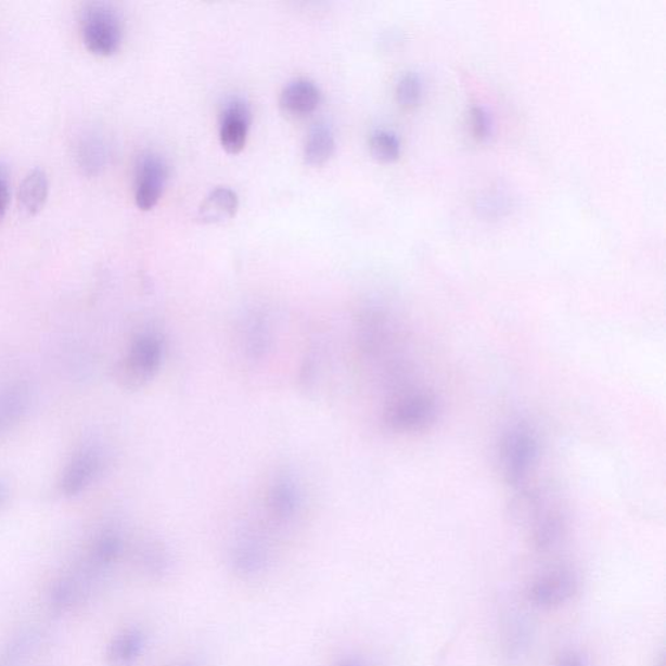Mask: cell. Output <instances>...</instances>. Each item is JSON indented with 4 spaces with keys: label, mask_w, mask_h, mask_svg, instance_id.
Segmentation results:
<instances>
[{
    "label": "cell",
    "mask_w": 666,
    "mask_h": 666,
    "mask_svg": "<svg viewBox=\"0 0 666 666\" xmlns=\"http://www.w3.org/2000/svg\"><path fill=\"white\" fill-rule=\"evenodd\" d=\"M439 414V402L426 389L408 388L397 392L385 405L383 422L394 433L410 434L433 426Z\"/></svg>",
    "instance_id": "1"
},
{
    "label": "cell",
    "mask_w": 666,
    "mask_h": 666,
    "mask_svg": "<svg viewBox=\"0 0 666 666\" xmlns=\"http://www.w3.org/2000/svg\"><path fill=\"white\" fill-rule=\"evenodd\" d=\"M165 357V338L156 331H143L130 343L126 356L116 368V377L124 388L139 389L159 371Z\"/></svg>",
    "instance_id": "2"
},
{
    "label": "cell",
    "mask_w": 666,
    "mask_h": 666,
    "mask_svg": "<svg viewBox=\"0 0 666 666\" xmlns=\"http://www.w3.org/2000/svg\"><path fill=\"white\" fill-rule=\"evenodd\" d=\"M80 31L90 52L100 56L114 55L124 37L120 12L114 4L102 0L87 3L80 13Z\"/></svg>",
    "instance_id": "3"
},
{
    "label": "cell",
    "mask_w": 666,
    "mask_h": 666,
    "mask_svg": "<svg viewBox=\"0 0 666 666\" xmlns=\"http://www.w3.org/2000/svg\"><path fill=\"white\" fill-rule=\"evenodd\" d=\"M539 461V441L525 423L514 424L502 436L500 462L509 486L522 488Z\"/></svg>",
    "instance_id": "4"
},
{
    "label": "cell",
    "mask_w": 666,
    "mask_h": 666,
    "mask_svg": "<svg viewBox=\"0 0 666 666\" xmlns=\"http://www.w3.org/2000/svg\"><path fill=\"white\" fill-rule=\"evenodd\" d=\"M104 466H106V453L100 444H84L65 465L59 481V491L65 498L81 495L100 478Z\"/></svg>",
    "instance_id": "5"
},
{
    "label": "cell",
    "mask_w": 666,
    "mask_h": 666,
    "mask_svg": "<svg viewBox=\"0 0 666 666\" xmlns=\"http://www.w3.org/2000/svg\"><path fill=\"white\" fill-rule=\"evenodd\" d=\"M578 590V574L572 567L559 566L534 580L528 587L527 599L539 610H554L569 603Z\"/></svg>",
    "instance_id": "6"
},
{
    "label": "cell",
    "mask_w": 666,
    "mask_h": 666,
    "mask_svg": "<svg viewBox=\"0 0 666 666\" xmlns=\"http://www.w3.org/2000/svg\"><path fill=\"white\" fill-rule=\"evenodd\" d=\"M169 169L163 156L145 153L136 166L135 201L142 212H150L158 205L167 184Z\"/></svg>",
    "instance_id": "7"
},
{
    "label": "cell",
    "mask_w": 666,
    "mask_h": 666,
    "mask_svg": "<svg viewBox=\"0 0 666 666\" xmlns=\"http://www.w3.org/2000/svg\"><path fill=\"white\" fill-rule=\"evenodd\" d=\"M531 539L535 550L550 552L561 545L566 535V520L559 508L545 505L543 500L528 501Z\"/></svg>",
    "instance_id": "8"
},
{
    "label": "cell",
    "mask_w": 666,
    "mask_h": 666,
    "mask_svg": "<svg viewBox=\"0 0 666 666\" xmlns=\"http://www.w3.org/2000/svg\"><path fill=\"white\" fill-rule=\"evenodd\" d=\"M252 123V108L244 98L233 97L221 108L219 139L221 146L230 154L243 152Z\"/></svg>",
    "instance_id": "9"
},
{
    "label": "cell",
    "mask_w": 666,
    "mask_h": 666,
    "mask_svg": "<svg viewBox=\"0 0 666 666\" xmlns=\"http://www.w3.org/2000/svg\"><path fill=\"white\" fill-rule=\"evenodd\" d=\"M303 501L302 486L290 473L278 474L267 487L265 507L273 521L282 524L292 521L299 513Z\"/></svg>",
    "instance_id": "10"
},
{
    "label": "cell",
    "mask_w": 666,
    "mask_h": 666,
    "mask_svg": "<svg viewBox=\"0 0 666 666\" xmlns=\"http://www.w3.org/2000/svg\"><path fill=\"white\" fill-rule=\"evenodd\" d=\"M269 563V547L257 534L246 533L234 541L231 551V566L239 577H257L267 569Z\"/></svg>",
    "instance_id": "11"
},
{
    "label": "cell",
    "mask_w": 666,
    "mask_h": 666,
    "mask_svg": "<svg viewBox=\"0 0 666 666\" xmlns=\"http://www.w3.org/2000/svg\"><path fill=\"white\" fill-rule=\"evenodd\" d=\"M321 89L309 78H296L285 85L279 104L285 115L304 117L315 113L321 103Z\"/></svg>",
    "instance_id": "12"
},
{
    "label": "cell",
    "mask_w": 666,
    "mask_h": 666,
    "mask_svg": "<svg viewBox=\"0 0 666 666\" xmlns=\"http://www.w3.org/2000/svg\"><path fill=\"white\" fill-rule=\"evenodd\" d=\"M30 404L31 390L28 384L16 382L0 388V437L9 434L24 420Z\"/></svg>",
    "instance_id": "13"
},
{
    "label": "cell",
    "mask_w": 666,
    "mask_h": 666,
    "mask_svg": "<svg viewBox=\"0 0 666 666\" xmlns=\"http://www.w3.org/2000/svg\"><path fill=\"white\" fill-rule=\"evenodd\" d=\"M240 201L231 188L219 187L207 194L198 210L202 223L221 225L236 217Z\"/></svg>",
    "instance_id": "14"
},
{
    "label": "cell",
    "mask_w": 666,
    "mask_h": 666,
    "mask_svg": "<svg viewBox=\"0 0 666 666\" xmlns=\"http://www.w3.org/2000/svg\"><path fill=\"white\" fill-rule=\"evenodd\" d=\"M50 192L49 176L42 168H33L20 184L17 201L20 210L35 217L48 202Z\"/></svg>",
    "instance_id": "15"
},
{
    "label": "cell",
    "mask_w": 666,
    "mask_h": 666,
    "mask_svg": "<svg viewBox=\"0 0 666 666\" xmlns=\"http://www.w3.org/2000/svg\"><path fill=\"white\" fill-rule=\"evenodd\" d=\"M145 649V636L140 629L128 628L116 635L107 645L106 662L110 666H133Z\"/></svg>",
    "instance_id": "16"
},
{
    "label": "cell",
    "mask_w": 666,
    "mask_h": 666,
    "mask_svg": "<svg viewBox=\"0 0 666 666\" xmlns=\"http://www.w3.org/2000/svg\"><path fill=\"white\" fill-rule=\"evenodd\" d=\"M107 161L108 146L101 136L85 135L77 142L76 162L85 175L94 176L102 172Z\"/></svg>",
    "instance_id": "17"
},
{
    "label": "cell",
    "mask_w": 666,
    "mask_h": 666,
    "mask_svg": "<svg viewBox=\"0 0 666 666\" xmlns=\"http://www.w3.org/2000/svg\"><path fill=\"white\" fill-rule=\"evenodd\" d=\"M336 150L335 135L328 124H316L306 137L304 159L306 165L321 167L328 163Z\"/></svg>",
    "instance_id": "18"
},
{
    "label": "cell",
    "mask_w": 666,
    "mask_h": 666,
    "mask_svg": "<svg viewBox=\"0 0 666 666\" xmlns=\"http://www.w3.org/2000/svg\"><path fill=\"white\" fill-rule=\"evenodd\" d=\"M124 543L119 531L104 530L98 534L88 551L89 563L97 567L114 564L120 558Z\"/></svg>",
    "instance_id": "19"
},
{
    "label": "cell",
    "mask_w": 666,
    "mask_h": 666,
    "mask_svg": "<svg viewBox=\"0 0 666 666\" xmlns=\"http://www.w3.org/2000/svg\"><path fill=\"white\" fill-rule=\"evenodd\" d=\"M241 329H243L241 330L243 331L241 340H243L246 356L251 359L262 358L271 343L269 323H266L262 318H253L249 322L244 323Z\"/></svg>",
    "instance_id": "20"
},
{
    "label": "cell",
    "mask_w": 666,
    "mask_h": 666,
    "mask_svg": "<svg viewBox=\"0 0 666 666\" xmlns=\"http://www.w3.org/2000/svg\"><path fill=\"white\" fill-rule=\"evenodd\" d=\"M139 563L150 577L161 578L168 573L171 559L167 548L158 540H148L140 547Z\"/></svg>",
    "instance_id": "21"
},
{
    "label": "cell",
    "mask_w": 666,
    "mask_h": 666,
    "mask_svg": "<svg viewBox=\"0 0 666 666\" xmlns=\"http://www.w3.org/2000/svg\"><path fill=\"white\" fill-rule=\"evenodd\" d=\"M370 152L379 162H395L401 153V143L390 130L379 129L370 137Z\"/></svg>",
    "instance_id": "22"
},
{
    "label": "cell",
    "mask_w": 666,
    "mask_h": 666,
    "mask_svg": "<svg viewBox=\"0 0 666 666\" xmlns=\"http://www.w3.org/2000/svg\"><path fill=\"white\" fill-rule=\"evenodd\" d=\"M396 97L401 106L410 108L420 103L422 97V82L420 76L407 74L397 82Z\"/></svg>",
    "instance_id": "23"
},
{
    "label": "cell",
    "mask_w": 666,
    "mask_h": 666,
    "mask_svg": "<svg viewBox=\"0 0 666 666\" xmlns=\"http://www.w3.org/2000/svg\"><path fill=\"white\" fill-rule=\"evenodd\" d=\"M78 595L74 580L61 579L52 587L51 604L55 610L65 611L77 602Z\"/></svg>",
    "instance_id": "24"
},
{
    "label": "cell",
    "mask_w": 666,
    "mask_h": 666,
    "mask_svg": "<svg viewBox=\"0 0 666 666\" xmlns=\"http://www.w3.org/2000/svg\"><path fill=\"white\" fill-rule=\"evenodd\" d=\"M470 123H472L473 135L476 140L485 141L491 135V119H489L486 110L474 107L472 116H470Z\"/></svg>",
    "instance_id": "25"
},
{
    "label": "cell",
    "mask_w": 666,
    "mask_h": 666,
    "mask_svg": "<svg viewBox=\"0 0 666 666\" xmlns=\"http://www.w3.org/2000/svg\"><path fill=\"white\" fill-rule=\"evenodd\" d=\"M10 197L9 175H7L4 167L0 166V221L5 217L7 208L10 205Z\"/></svg>",
    "instance_id": "26"
},
{
    "label": "cell",
    "mask_w": 666,
    "mask_h": 666,
    "mask_svg": "<svg viewBox=\"0 0 666 666\" xmlns=\"http://www.w3.org/2000/svg\"><path fill=\"white\" fill-rule=\"evenodd\" d=\"M556 666H590L587 663L586 658L582 655H579L578 652H566L563 656H561L556 663Z\"/></svg>",
    "instance_id": "27"
},
{
    "label": "cell",
    "mask_w": 666,
    "mask_h": 666,
    "mask_svg": "<svg viewBox=\"0 0 666 666\" xmlns=\"http://www.w3.org/2000/svg\"><path fill=\"white\" fill-rule=\"evenodd\" d=\"M10 498H11V489H10L9 483H7L3 479H0V509L5 507Z\"/></svg>",
    "instance_id": "28"
},
{
    "label": "cell",
    "mask_w": 666,
    "mask_h": 666,
    "mask_svg": "<svg viewBox=\"0 0 666 666\" xmlns=\"http://www.w3.org/2000/svg\"><path fill=\"white\" fill-rule=\"evenodd\" d=\"M333 666H363V665L356 661H343Z\"/></svg>",
    "instance_id": "29"
},
{
    "label": "cell",
    "mask_w": 666,
    "mask_h": 666,
    "mask_svg": "<svg viewBox=\"0 0 666 666\" xmlns=\"http://www.w3.org/2000/svg\"><path fill=\"white\" fill-rule=\"evenodd\" d=\"M657 666H665L664 657L661 658V663Z\"/></svg>",
    "instance_id": "30"
}]
</instances>
